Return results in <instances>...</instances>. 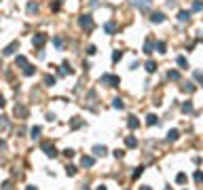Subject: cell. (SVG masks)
<instances>
[{
    "instance_id": "cell-1",
    "label": "cell",
    "mask_w": 203,
    "mask_h": 190,
    "mask_svg": "<svg viewBox=\"0 0 203 190\" xmlns=\"http://www.w3.org/2000/svg\"><path fill=\"white\" fill-rule=\"evenodd\" d=\"M100 83L108 85V87H119V85H121V78H119V76H114V74H102Z\"/></svg>"
},
{
    "instance_id": "cell-2",
    "label": "cell",
    "mask_w": 203,
    "mask_h": 190,
    "mask_svg": "<svg viewBox=\"0 0 203 190\" xmlns=\"http://www.w3.org/2000/svg\"><path fill=\"white\" fill-rule=\"evenodd\" d=\"M131 4L136 8H140V11H148L150 4H152V0H131Z\"/></svg>"
},
{
    "instance_id": "cell-3",
    "label": "cell",
    "mask_w": 203,
    "mask_h": 190,
    "mask_svg": "<svg viewBox=\"0 0 203 190\" xmlns=\"http://www.w3.org/2000/svg\"><path fill=\"white\" fill-rule=\"evenodd\" d=\"M78 23H81V28H85V30H93V19H91V15H83L81 19H78Z\"/></svg>"
},
{
    "instance_id": "cell-4",
    "label": "cell",
    "mask_w": 203,
    "mask_h": 190,
    "mask_svg": "<svg viewBox=\"0 0 203 190\" xmlns=\"http://www.w3.org/2000/svg\"><path fill=\"white\" fill-rule=\"evenodd\" d=\"M155 49H157V42H155L152 38H146V42H144V53H146V55H152Z\"/></svg>"
},
{
    "instance_id": "cell-5",
    "label": "cell",
    "mask_w": 203,
    "mask_h": 190,
    "mask_svg": "<svg viewBox=\"0 0 203 190\" xmlns=\"http://www.w3.org/2000/svg\"><path fill=\"white\" fill-rule=\"evenodd\" d=\"M45 42H47V34H34V38H32L34 47H42Z\"/></svg>"
},
{
    "instance_id": "cell-6",
    "label": "cell",
    "mask_w": 203,
    "mask_h": 190,
    "mask_svg": "<svg viewBox=\"0 0 203 190\" xmlns=\"http://www.w3.org/2000/svg\"><path fill=\"white\" fill-rule=\"evenodd\" d=\"M42 150H45V154L51 156V158L57 156V150H55V146H53V144H42Z\"/></svg>"
},
{
    "instance_id": "cell-7",
    "label": "cell",
    "mask_w": 203,
    "mask_h": 190,
    "mask_svg": "<svg viewBox=\"0 0 203 190\" xmlns=\"http://www.w3.org/2000/svg\"><path fill=\"white\" fill-rule=\"evenodd\" d=\"M15 49H19V42H17V40H15V42H11V44H8V47H6L2 53L8 57V55H13V53H15Z\"/></svg>"
},
{
    "instance_id": "cell-8",
    "label": "cell",
    "mask_w": 203,
    "mask_h": 190,
    "mask_svg": "<svg viewBox=\"0 0 203 190\" xmlns=\"http://www.w3.org/2000/svg\"><path fill=\"white\" fill-rule=\"evenodd\" d=\"M150 19H152V23H163V21H165V15L157 11V13H152V15H150Z\"/></svg>"
},
{
    "instance_id": "cell-9",
    "label": "cell",
    "mask_w": 203,
    "mask_h": 190,
    "mask_svg": "<svg viewBox=\"0 0 203 190\" xmlns=\"http://www.w3.org/2000/svg\"><path fill=\"white\" fill-rule=\"evenodd\" d=\"M81 165H83V167H93V165H95V158H93V156H83V158H81Z\"/></svg>"
},
{
    "instance_id": "cell-10",
    "label": "cell",
    "mask_w": 203,
    "mask_h": 190,
    "mask_svg": "<svg viewBox=\"0 0 203 190\" xmlns=\"http://www.w3.org/2000/svg\"><path fill=\"white\" fill-rule=\"evenodd\" d=\"M104 32H106V34H114V32H117V25H114V21L104 23Z\"/></svg>"
},
{
    "instance_id": "cell-11",
    "label": "cell",
    "mask_w": 203,
    "mask_h": 190,
    "mask_svg": "<svg viewBox=\"0 0 203 190\" xmlns=\"http://www.w3.org/2000/svg\"><path fill=\"white\" fill-rule=\"evenodd\" d=\"M106 152H108V148H106V146H93V154H95V156H104Z\"/></svg>"
},
{
    "instance_id": "cell-12",
    "label": "cell",
    "mask_w": 203,
    "mask_h": 190,
    "mask_svg": "<svg viewBox=\"0 0 203 190\" xmlns=\"http://www.w3.org/2000/svg\"><path fill=\"white\" fill-rule=\"evenodd\" d=\"M178 137H180V131L178 129H171L169 133H167V142H176Z\"/></svg>"
},
{
    "instance_id": "cell-13",
    "label": "cell",
    "mask_w": 203,
    "mask_h": 190,
    "mask_svg": "<svg viewBox=\"0 0 203 190\" xmlns=\"http://www.w3.org/2000/svg\"><path fill=\"white\" fill-rule=\"evenodd\" d=\"M146 125H148V127L159 125V116H155V114H148V116H146Z\"/></svg>"
},
{
    "instance_id": "cell-14",
    "label": "cell",
    "mask_w": 203,
    "mask_h": 190,
    "mask_svg": "<svg viewBox=\"0 0 203 190\" xmlns=\"http://www.w3.org/2000/svg\"><path fill=\"white\" fill-rule=\"evenodd\" d=\"M167 80H180V72L178 70H169L167 72Z\"/></svg>"
},
{
    "instance_id": "cell-15",
    "label": "cell",
    "mask_w": 203,
    "mask_h": 190,
    "mask_svg": "<svg viewBox=\"0 0 203 190\" xmlns=\"http://www.w3.org/2000/svg\"><path fill=\"white\" fill-rule=\"evenodd\" d=\"M112 108H117V110H123V108H125L123 99H121V97H114V99H112Z\"/></svg>"
},
{
    "instance_id": "cell-16",
    "label": "cell",
    "mask_w": 203,
    "mask_h": 190,
    "mask_svg": "<svg viewBox=\"0 0 203 190\" xmlns=\"http://www.w3.org/2000/svg\"><path fill=\"white\" fill-rule=\"evenodd\" d=\"M125 144H127L129 148H136V146H138V140L133 137V135H127V137H125Z\"/></svg>"
},
{
    "instance_id": "cell-17",
    "label": "cell",
    "mask_w": 203,
    "mask_h": 190,
    "mask_svg": "<svg viewBox=\"0 0 203 190\" xmlns=\"http://www.w3.org/2000/svg\"><path fill=\"white\" fill-rule=\"evenodd\" d=\"M127 125H129V129H138V127H140V121L136 118V116H129V121H127Z\"/></svg>"
},
{
    "instance_id": "cell-18",
    "label": "cell",
    "mask_w": 203,
    "mask_h": 190,
    "mask_svg": "<svg viewBox=\"0 0 203 190\" xmlns=\"http://www.w3.org/2000/svg\"><path fill=\"white\" fill-rule=\"evenodd\" d=\"M190 19V11H180L178 13V21H188Z\"/></svg>"
},
{
    "instance_id": "cell-19",
    "label": "cell",
    "mask_w": 203,
    "mask_h": 190,
    "mask_svg": "<svg viewBox=\"0 0 203 190\" xmlns=\"http://www.w3.org/2000/svg\"><path fill=\"white\" fill-rule=\"evenodd\" d=\"M30 137L32 140H38L40 137V127H32V129H30Z\"/></svg>"
},
{
    "instance_id": "cell-20",
    "label": "cell",
    "mask_w": 203,
    "mask_h": 190,
    "mask_svg": "<svg viewBox=\"0 0 203 190\" xmlns=\"http://www.w3.org/2000/svg\"><path fill=\"white\" fill-rule=\"evenodd\" d=\"M15 114H17V116H21V118H23V116H28V110H25L23 106H15Z\"/></svg>"
},
{
    "instance_id": "cell-21",
    "label": "cell",
    "mask_w": 203,
    "mask_h": 190,
    "mask_svg": "<svg viewBox=\"0 0 203 190\" xmlns=\"http://www.w3.org/2000/svg\"><path fill=\"white\" fill-rule=\"evenodd\" d=\"M144 68H146V72H150V74H152V72H157V63L150 59V61H146V66H144Z\"/></svg>"
},
{
    "instance_id": "cell-22",
    "label": "cell",
    "mask_w": 203,
    "mask_h": 190,
    "mask_svg": "<svg viewBox=\"0 0 203 190\" xmlns=\"http://www.w3.org/2000/svg\"><path fill=\"white\" fill-rule=\"evenodd\" d=\"M15 63H17V66H21V68H25V66H28V59H25L23 55H17V59H15Z\"/></svg>"
},
{
    "instance_id": "cell-23",
    "label": "cell",
    "mask_w": 203,
    "mask_h": 190,
    "mask_svg": "<svg viewBox=\"0 0 203 190\" xmlns=\"http://www.w3.org/2000/svg\"><path fill=\"white\" fill-rule=\"evenodd\" d=\"M178 66H180L182 70H186V68H188V61H186V57H182V55H180V57H178Z\"/></svg>"
},
{
    "instance_id": "cell-24",
    "label": "cell",
    "mask_w": 203,
    "mask_h": 190,
    "mask_svg": "<svg viewBox=\"0 0 203 190\" xmlns=\"http://www.w3.org/2000/svg\"><path fill=\"white\" fill-rule=\"evenodd\" d=\"M66 173H68V175H76V173H78V169H76L74 165H68V167H66Z\"/></svg>"
},
{
    "instance_id": "cell-25",
    "label": "cell",
    "mask_w": 203,
    "mask_h": 190,
    "mask_svg": "<svg viewBox=\"0 0 203 190\" xmlns=\"http://www.w3.org/2000/svg\"><path fill=\"white\" fill-rule=\"evenodd\" d=\"M142 173H144V167H136V171L131 173V177H133V179H138V177L142 175Z\"/></svg>"
},
{
    "instance_id": "cell-26",
    "label": "cell",
    "mask_w": 203,
    "mask_h": 190,
    "mask_svg": "<svg viewBox=\"0 0 203 190\" xmlns=\"http://www.w3.org/2000/svg\"><path fill=\"white\" fill-rule=\"evenodd\" d=\"M53 44H55L57 49H61V47H64V38H59V36H55V38H53Z\"/></svg>"
},
{
    "instance_id": "cell-27",
    "label": "cell",
    "mask_w": 203,
    "mask_h": 190,
    "mask_svg": "<svg viewBox=\"0 0 203 190\" xmlns=\"http://www.w3.org/2000/svg\"><path fill=\"white\" fill-rule=\"evenodd\" d=\"M186 173H178V177H176V182H178V184H186Z\"/></svg>"
},
{
    "instance_id": "cell-28",
    "label": "cell",
    "mask_w": 203,
    "mask_h": 190,
    "mask_svg": "<svg viewBox=\"0 0 203 190\" xmlns=\"http://www.w3.org/2000/svg\"><path fill=\"white\" fill-rule=\"evenodd\" d=\"M34 72H36V68H32V66H25V68H23V74H25V76H32Z\"/></svg>"
},
{
    "instance_id": "cell-29",
    "label": "cell",
    "mask_w": 203,
    "mask_h": 190,
    "mask_svg": "<svg viewBox=\"0 0 203 190\" xmlns=\"http://www.w3.org/2000/svg\"><path fill=\"white\" fill-rule=\"evenodd\" d=\"M38 11V4L36 2H28V13H36Z\"/></svg>"
},
{
    "instance_id": "cell-30",
    "label": "cell",
    "mask_w": 203,
    "mask_h": 190,
    "mask_svg": "<svg viewBox=\"0 0 203 190\" xmlns=\"http://www.w3.org/2000/svg\"><path fill=\"white\" fill-rule=\"evenodd\" d=\"M195 182L197 184H203V171H195Z\"/></svg>"
},
{
    "instance_id": "cell-31",
    "label": "cell",
    "mask_w": 203,
    "mask_h": 190,
    "mask_svg": "<svg viewBox=\"0 0 203 190\" xmlns=\"http://www.w3.org/2000/svg\"><path fill=\"white\" fill-rule=\"evenodd\" d=\"M182 91H186V93H192V91H195V87H192V83H186V85L182 87Z\"/></svg>"
},
{
    "instance_id": "cell-32",
    "label": "cell",
    "mask_w": 203,
    "mask_h": 190,
    "mask_svg": "<svg viewBox=\"0 0 203 190\" xmlns=\"http://www.w3.org/2000/svg\"><path fill=\"white\" fill-rule=\"evenodd\" d=\"M165 49H167V44H165L163 40H161V42H157V51H159V53H165Z\"/></svg>"
},
{
    "instance_id": "cell-33",
    "label": "cell",
    "mask_w": 203,
    "mask_h": 190,
    "mask_svg": "<svg viewBox=\"0 0 203 190\" xmlns=\"http://www.w3.org/2000/svg\"><path fill=\"white\" fill-rule=\"evenodd\" d=\"M45 85L53 87V85H55V76H45Z\"/></svg>"
},
{
    "instance_id": "cell-34",
    "label": "cell",
    "mask_w": 203,
    "mask_h": 190,
    "mask_svg": "<svg viewBox=\"0 0 203 190\" xmlns=\"http://www.w3.org/2000/svg\"><path fill=\"white\" fill-rule=\"evenodd\" d=\"M182 112H192V104H190V102L182 104Z\"/></svg>"
},
{
    "instance_id": "cell-35",
    "label": "cell",
    "mask_w": 203,
    "mask_h": 190,
    "mask_svg": "<svg viewBox=\"0 0 203 190\" xmlns=\"http://www.w3.org/2000/svg\"><path fill=\"white\" fill-rule=\"evenodd\" d=\"M81 125H83V121H81V118H74V121H72V125H70V127H72V129H78V127H81Z\"/></svg>"
},
{
    "instance_id": "cell-36",
    "label": "cell",
    "mask_w": 203,
    "mask_h": 190,
    "mask_svg": "<svg viewBox=\"0 0 203 190\" xmlns=\"http://www.w3.org/2000/svg\"><path fill=\"white\" fill-rule=\"evenodd\" d=\"M121 57H123V53H121V51H114V53H112V61H119Z\"/></svg>"
},
{
    "instance_id": "cell-37",
    "label": "cell",
    "mask_w": 203,
    "mask_h": 190,
    "mask_svg": "<svg viewBox=\"0 0 203 190\" xmlns=\"http://www.w3.org/2000/svg\"><path fill=\"white\" fill-rule=\"evenodd\" d=\"M203 8V2H199V0H195V4H192V11H201Z\"/></svg>"
},
{
    "instance_id": "cell-38",
    "label": "cell",
    "mask_w": 203,
    "mask_h": 190,
    "mask_svg": "<svg viewBox=\"0 0 203 190\" xmlns=\"http://www.w3.org/2000/svg\"><path fill=\"white\" fill-rule=\"evenodd\" d=\"M195 78H197V80H199V83L203 85V72H199V70H197V72H195Z\"/></svg>"
},
{
    "instance_id": "cell-39",
    "label": "cell",
    "mask_w": 203,
    "mask_h": 190,
    "mask_svg": "<svg viewBox=\"0 0 203 190\" xmlns=\"http://www.w3.org/2000/svg\"><path fill=\"white\" fill-rule=\"evenodd\" d=\"M114 156H117V158H123V156H125V150H114Z\"/></svg>"
},
{
    "instance_id": "cell-40",
    "label": "cell",
    "mask_w": 203,
    "mask_h": 190,
    "mask_svg": "<svg viewBox=\"0 0 203 190\" xmlns=\"http://www.w3.org/2000/svg\"><path fill=\"white\" fill-rule=\"evenodd\" d=\"M64 154H66L68 158H72V156H74V150H72V148H68V150H64Z\"/></svg>"
},
{
    "instance_id": "cell-41",
    "label": "cell",
    "mask_w": 203,
    "mask_h": 190,
    "mask_svg": "<svg viewBox=\"0 0 203 190\" xmlns=\"http://www.w3.org/2000/svg\"><path fill=\"white\" fill-rule=\"evenodd\" d=\"M87 53H89V55H95V47L91 44V47H87Z\"/></svg>"
},
{
    "instance_id": "cell-42",
    "label": "cell",
    "mask_w": 203,
    "mask_h": 190,
    "mask_svg": "<svg viewBox=\"0 0 203 190\" xmlns=\"http://www.w3.org/2000/svg\"><path fill=\"white\" fill-rule=\"evenodd\" d=\"M140 190H152L150 186H142V188H140Z\"/></svg>"
},
{
    "instance_id": "cell-43",
    "label": "cell",
    "mask_w": 203,
    "mask_h": 190,
    "mask_svg": "<svg viewBox=\"0 0 203 190\" xmlns=\"http://www.w3.org/2000/svg\"><path fill=\"white\" fill-rule=\"evenodd\" d=\"M25 190H36V188H34V186H28V188H25Z\"/></svg>"
},
{
    "instance_id": "cell-44",
    "label": "cell",
    "mask_w": 203,
    "mask_h": 190,
    "mask_svg": "<svg viewBox=\"0 0 203 190\" xmlns=\"http://www.w3.org/2000/svg\"><path fill=\"white\" fill-rule=\"evenodd\" d=\"M98 190H108V188H106V186H100V188H98Z\"/></svg>"
},
{
    "instance_id": "cell-45",
    "label": "cell",
    "mask_w": 203,
    "mask_h": 190,
    "mask_svg": "<svg viewBox=\"0 0 203 190\" xmlns=\"http://www.w3.org/2000/svg\"><path fill=\"white\" fill-rule=\"evenodd\" d=\"M81 190H89V188H87V186H83V188H81Z\"/></svg>"
},
{
    "instance_id": "cell-46",
    "label": "cell",
    "mask_w": 203,
    "mask_h": 190,
    "mask_svg": "<svg viewBox=\"0 0 203 190\" xmlns=\"http://www.w3.org/2000/svg\"><path fill=\"white\" fill-rule=\"evenodd\" d=\"M165 190H171V188H165Z\"/></svg>"
}]
</instances>
